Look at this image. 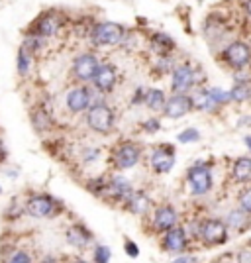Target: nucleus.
<instances>
[{
  "mask_svg": "<svg viewBox=\"0 0 251 263\" xmlns=\"http://www.w3.org/2000/svg\"><path fill=\"white\" fill-rule=\"evenodd\" d=\"M124 28L116 22H102L96 24L90 32V40L94 45H116L124 37Z\"/></svg>",
  "mask_w": 251,
  "mask_h": 263,
  "instance_id": "nucleus-1",
  "label": "nucleus"
},
{
  "mask_svg": "<svg viewBox=\"0 0 251 263\" xmlns=\"http://www.w3.org/2000/svg\"><path fill=\"white\" fill-rule=\"evenodd\" d=\"M87 122L90 126V130L99 132V134H110L112 126H114V112L106 104H94L90 106L87 114Z\"/></svg>",
  "mask_w": 251,
  "mask_h": 263,
  "instance_id": "nucleus-2",
  "label": "nucleus"
},
{
  "mask_svg": "<svg viewBox=\"0 0 251 263\" xmlns=\"http://www.w3.org/2000/svg\"><path fill=\"white\" fill-rule=\"evenodd\" d=\"M222 59L231 69H245L251 61V47L245 42H234L222 51Z\"/></svg>",
  "mask_w": 251,
  "mask_h": 263,
  "instance_id": "nucleus-3",
  "label": "nucleus"
},
{
  "mask_svg": "<svg viewBox=\"0 0 251 263\" xmlns=\"http://www.w3.org/2000/svg\"><path fill=\"white\" fill-rule=\"evenodd\" d=\"M200 238L206 246H220L228 240V226L226 222L216 218H210L200 224Z\"/></svg>",
  "mask_w": 251,
  "mask_h": 263,
  "instance_id": "nucleus-4",
  "label": "nucleus"
},
{
  "mask_svg": "<svg viewBox=\"0 0 251 263\" xmlns=\"http://www.w3.org/2000/svg\"><path fill=\"white\" fill-rule=\"evenodd\" d=\"M188 183L195 195H206L212 186V173H210V167L204 163H197L188 169Z\"/></svg>",
  "mask_w": 251,
  "mask_h": 263,
  "instance_id": "nucleus-5",
  "label": "nucleus"
},
{
  "mask_svg": "<svg viewBox=\"0 0 251 263\" xmlns=\"http://www.w3.org/2000/svg\"><path fill=\"white\" fill-rule=\"evenodd\" d=\"M197 83V71L192 67L185 63V65H179L173 71V81H171V88L175 92H186L195 87Z\"/></svg>",
  "mask_w": 251,
  "mask_h": 263,
  "instance_id": "nucleus-6",
  "label": "nucleus"
},
{
  "mask_svg": "<svg viewBox=\"0 0 251 263\" xmlns=\"http://www.w3.org/2000/svg\"><path fill=\"white\" fill-rule=\"evenodd\" d=\"M99 65L100 63H99V59H96V55L83 53L75 59V63H73V73H75V77L81 79V81H92Z\"/></svg>",
  "mask_w": 251,
  "mask_h": 263,
  "instance_id": "nucleus-7",
  "label": "nucleus"
},
{
  "mask_svg": "<svg viewBox=\"0 0 251 263\" xmlns=\"http://www.w3.org/2000/svg\"><path fill=\"white\" fill-rule=\"evenodd\" d=\"M140 155H142V152H140V147L136 143L126 142L114 152V163H116L118 169H130V167H133L140 161Z\"/></svg>",
  "mask_w": 251,
  "mask_h": 263,
  "instance_id": "nucleus-8",
  "label": "nucleus"
},
{
  "mask_svg": "<svg viewBox=\"0 0 251 263\" xmlns=\"http://www.w3.org/2000/svg\"><path fill=\"white\" fill-rule=\"evenodd\" d=\"M175 165V149L171 145H159L151 154V167L155 173H169Z\"/></svg>",
  "mask_w": 251,
  "mask_h": 263,
  "instance_id": "nucleus-9",
  "label": "nucleus"
},
{
  "mask_svg": "<svg viewBox=\"0 0 251 263\" xmlns=\"http://www.w3.org/2000/svg\"><path fill=\"white\" fill-rule=\"evenodd\" d=\"M92 83L102 92H112L114 87H116V83H118V73H116L114 65H110V63L99 65L94 77H92Z\"/></svg>",
  "mask_w": 251,
  "mask_h": 263,
  "instance_id": "nucleus-10",
  "label": "nucleus"
},
{
  "mask_svg": "<svg viewBox=\"0 0 251 263\" xmlns=\"http://www.w3.org/2000/svg\"><path fill=\"white\" fill-rule=\"evenodd\" d=\"M165 116L169 118H183L185 114H188L192 110V99L186 97L185 92H177L175 97L165 102Z\"/></svg>",
  "mask_w": 251,
  "mask_h": 263,
  "instance_id": "nucleus-11",
  "label": "nucleus"
},
{
  "mask_svg": "<svg viewBox=\"0 0 251 263\" xmlns=\"http://www.w3.org/2000/svg\"><path fill=\"white\" fill-rule=\"evenodd\" d=\"M188 246V238H186L185 228H179V226H173L165 232L163 238V250L169 253H181L186 250Z\"/></svg>",
  "mask_w": 251,
  "mask_h": 263,
  "instance_id": "nucleus-12",
  "label": "nucleus"
},
{
  "mask_svg": "<svg viewBox=\"0 0 251 263\" xmlns=\"http://www.w3.org/2000/svg\"><path fill=\"white\" fill-rule=\"evenodd\" d=\"M26 210L35 218H45V216H51L55 212V200L47 195H35L28 200Z\"/></svg>",
  "mask_w": 251,
  "mask_h": 263,
  "instance_id": "nucleus-13",
  "label": "nucleus"
},
{
  "mask_svg": "<svg viewBox=\"0 0 251 263\" xmlns=\"http://www.w3.org/2000/svg\"><path fill=\"white\" fill-rule=\"evenodd\" d=\"M131 193H133V191H131L130 183H128L126 179L114 177V179L106 181V186H104V193H102V195H106V197L112 198V200H122V202H126Z\"/></svg>",
  "mask_w": 251,
  "mask_h": 263,
  "instance_id": "nucleus-14",
  "label": "nucleus"
},
{
  "mask_svg": "<svg viewBox=\"0 0 251 263\" xmlns=\"http://www.w3.org/2000/svg\"><path fill=\"white\" fill-rule=\"evenodd\" d=\"M177 226V210L171 204H163L153 214V228L157 232H167L169 228Z\"/></svg>",
  "mask_w": 251,
  "mask_h": 263,
  "instance_id": "nucleus-15",
  "label": "nucleus"
},
{
  "mask_svg": "<svg viewBox=\"0 0 251 263\" xmlns=\"http://www.w3.org/2000/svg\"><path fill=\"white\" fill-rule=\"evenodd\" d=\"M67 106L71 112H83L90 106V90L85 87H76L73 88L69 95H67Z\"/></svg>",
  "mask_w": 251,
  "mask_h": 263,
  "instance_id": "nucleus-16",
  "label": "nucleus"
},
{
  "mask_svg": "<svg viewBox=\"0 0 251 263\" xmlns=\"http://www.w3.org/2000/svg\"><path fill=\"white\" fill-rule=\"evenodd\" d=\"M67 241H69L73 248L83 250V248H87L88 243L92 241V234H90L85 226L75 224V226H71V228L67 230Z\"/></svg>",
  "mask_w": 251,
  "mask_h": 263,
  "instance_id": "nucleus-17",
  "label": "nucleus"
},
{
  "mask_svg": "<svg viewBox=\"0 0 251 263\" xmlns=\"http://www.w3.org/2000/svg\"><path fill=\"white\" fill-rule=\"evenodd\" d=\"M57 30H59V20L55 18L53 14H45V16H42V18L35 22V26H33V30L30 33L40 35V37H49V35H53Z\"/></svg>",
  "mask_w": 251,
  "mask_h": 263,
  "instance_id": "nucleus-18",
  "label": "nucleus"
},
{
  "mask_svg": "<svg viewBox=\"0 0 251 263\" xmlns=\"http://www.w3.org/2000/svg\"><path fill=\"white\" fill-rule=\"evenodd\" d=\"M231 177L238 183H249L251 181V157H240L231 167Z\"/></svg>",
  "mask_w": 251,
  "mask_h": 263,
  "instance_id": "nucleus-19",
  "label": "nucleus"
},
{
  "mask_svg": "<svg viewBox=\"0 0 251 263\" xmlns=\"http://www.w3.org/2000/svg\"><path fill=\"white\" fill-rule=\"evenodd\" d=\"M124 206L133 212V214H143V212H147L149 206H151V202H149V198L145 197L143 193H131L128 200L124 202Z\"/></svg>",
  "mask_w": 251,
  "mask_h": 263,
  "instance_id": "nucleus-20",
  "label": "nucleus"
},
{
  "mask_svg": "<svg viewBox=\"0 0 251 263\" xmlns=\"http://www.w3.org/2000/svg\"><path fill=\"white\" fill-rule=\"evenodd\" d=\"M151 49L153 51H157L159 55H169L173 49H175V42L167 35V33H153L151 35Z\"/></svg>",
  "mask_w": 251,
  "mask_h": 263,
  "instance_id": "nucleus-21",
  "label": "nucleus"
},
{
  "mask_svg": "<svg viewBox=\"0 0 251 263\" xmlns=\"http://www.w3.org/2000/svg\"><path fill=\"white\" fill-rule=\"evenodd\" d=\"M247 220H249V214H247L243 209H238V210H231V212H229L228 218H226V222H228L229 228L243 230V228L247 226Z\"/></svg>",
  "mask_w": 251,
  "mask_h": 263,
  "instance_id": "nucleus-22",
  "label": "nucleus"
},
{
  "mask_svg": "<svg viewBox=\"0 0 251 263\" xmlns=\"http://www.w3.org/2000/svg\"><path fill=\"white\" fill-rule=\"evenodd\" d=\"M165 102H167V99H165L163 90H159V88H151V90H147V95H145V104L149 106L151 110H163L165 108Z\"/></svg>",
  "mask_w": 251,
  "mask_h": 263,
  "instance_id": "nucleus-23",
  "label": "nucleus"
},
{
  "mask_svg": "<svg viewBox=\"0 0 251 263\" xmlns=\"http://www.w3.org/2000/svg\"><path fill=\"white\" fill-rule=\"evenodd\" d=\"M192 108L197 110H212L216 108V104H214V100L210 99V95H208V90H197L192 97Z\"/></svg>",
  "mask_w": 251,
  "mask_h": 263,
  "instance_id": "nucleus-24",
  "label": "nucleus"
},
{
  "mask_svg": "<svg viewBox=\"0 0 251 263\" xmlns=\"http://www.w3.org/2000/svg\"><path fill=\"white\" fill-rule=\"evenodd\" d=\"M229 99L236 102H243V100L251 99V88L247 83H238L236 87L229 90Z\"/></svg>",
  "mask_w": 251,
  "mask_h": 263,
  "instance_id": "nucleus-25",
  "label": "nucleus"
},
{
  "mask_svg": "<svg viewBox=\"0 0 251 263\" xmlns=\"http://www.w3.org/2000/svg\"><path fill=\"white\" fill-rule=\"evenodd\" d=\"M32 120H33V126H35L40 132L49 128V116H47V112H44V110H35L32 116Z\"/></svg>",
  "mask_w": 251,
  "mask_h": 263,
  "instance_id": "nucleus-26",
  "label": "nucleus"
},
{
  "mask_svg": "<svg viewBox=\"0 0 251 263\" xmlns=\"http://www.w3.org/2000/svg\"><path fill=\"white\" fill-rule=\"evenodd\" d=\"M30 65H32V55H28V49L22 47V49L18 51V71H20L22 75H26Z\"/></svg>",
  "mask_w": 251,
  "mask_h": 263,
  "instance_id": "nucleus-27",
  "label": "nucleus"
},
{
  "mask_svg": "<svg viewBox=\"0 0 251 263\" xmlns=\"http://www.w3.org/2000/svg\"><path fill=\"white\" fill-rule=\"evenodd\" d=\"M208 95H210V99L214 100V104L216 106H220V104H226V102H229V92H226V90H222V88H210L208 90Z\"/></svg>",
  "mask_w": 251,
  "mask_h": 263,
  "instance_id": "nucleus-28",
  "label": "nucleus"
},
{
  "mask_svg": "<svg viewBox=\"0 0 251 263\" xmlns=\"http://www.w3.org/2000/svg\"><path fill=\"white\" fill-rule=\"evenodd\" d=\"M198 138H200V134H198V130H195V128H186L185 132L179 134V142L181 143H192V142H197Z\"/></svg>",
  "mask_w": 251,
  "mask_h": 263,
  "instance_id": "nucleus-29",
  "label": "nucleus"
},
{
  "mask_svg": "<svg viewBox=\"0 0 251 263\" xmlns=\"http://www.w3.org/2000/svg\"><path fill=\"white\" fill-rule=\"evenodd\" d=\"M110 257H112L110 248H106V246H96V248H94V261L106 263V261H110Z\"/></svg>",
  "mask_w": 251,
  "mask_h": 263,
  "instance_id": "nucleus-30",
  "label": "nucleus"
},
{
  "mask_svg": "<svg viewBox=\"0 0 251 263\" xmlns=\"http://www.w3.org/2000/svg\"><path fill=\"white\" fill-rule=\"evenodd\" d=\"M240 209H243L247 214H251V189L243 191L240 195Z\"/></svg>",
  "mask_w": 251,
  "mask_h": 263,
  "instance_id": "nucleus-31",
  "label": "nucleus"
},
{
  "mask_svg": "<svg viewBox=\"0 0 251 263\" xmlns=\"http://www.w3.org/2000/svg\"><path fill=\"white\" fill-rule=\"evenodd\" d=\"M161 128V122L157 120V118H149V120L143 122V130L149 132V134H153V132H157Z\"/></svg>",
  "mask_w": 251,
  "mask_h": 263,
  "instance_id": "nucleus-32",
  "label": "nucleus"
},
{
  "mask_svg": "<svg viewBox=\"0 0 251 263\" xmlns=\"http://www.w3.org/2000/svg\"><path fill=\"white\" fill-rule=\"evenodd\" d=\"M8 261H12V263H30L32 259H30V255H26L24 252H14V255H10V257H8Z\"/></svg>",
  "mask_w": 251,
  "mask_h": 263,
  "instance_id": "nucleus-33",
  "label": "nucleus"
},
{
  "mask_svg": "<svg viewBox=\"0 0 251 263\" xmlns=\"http://www.w3.org/2000/svg\"><path fill=\"white\" fill-rule=\"evenodd\" d=\"M124 250H126V253H128L130 257H138V253H140L138 246H136L133 241H130V240H126V243H124Z\"/></svg>",
  "mask_w": 251,
  "mask_h": 263,
  "instance_id": "nucleus-34",
  "label": "nucleus"
},
{
  "mask_svg": "<svg viewBox=\"0 0 251 263\" xmlns=\"http://www.w3.org/2000/svg\"><path fill=\"white\" fill-rule=\"evenodd\" d=\"M145 95H147V90L145 88H138L136 90V97H133V104H140V102H145Z\"/></svg>",
  "mask_w": 251,
  "mask_h": 263,
  "instance_id": "nucleus-35",
  "label": "nucleus"
},
{
  "mask_svg": "<svg viewBox=\"0 0 251 263\" xmlns=\"http://www.w3.org/2000/svg\"><path fill=\"white\" fill-rule=\"evenodd\" d=\"M96 157H99L96 149H88L87 154H85V161H96Z\"/></svg>",
  "mask_w": 251,
  "mask_h": 263,
  "instance_id": "nucleus-36",
  "label": "nucleus"
},
{
  "mask_svg": "<svg viewBox=\"0 0 251 263\" xmlns=\"http://www.w3.org/2000/svg\"><path fill=\"white\" fill-rule=\"evenodd\" d=\"M177 261H183V263H186V261H197V257H177Z\"/></svg>",
  "mask_w": 251,
  "mask_h": 263,
  "instance_id": "nucleus-37",
  "label": "nucleus"
},
{
  "mask_svg": "<svg viewBox=\"0 0 251 263\" xmlns=\"http://www.w3.org/2000/svg\"><path fill=\"white\" fill-rule=\"evenodd\" d=\"M245 12L251 16V0H245Z\"/></svg>",
  "mask_w": 251,
  "mask_h": 263,
  "instance_id": "nucleus-38",
  "label": "nucleus"
},
{
  "mask_svg": "<svg viewBox=\"0 0 251 263\" xmlns=\"http://www.w3.org/2000/svg\"><path fill=\"white\" fill-rule=\"evenodd\" d=\"M245 143H247V147H249V152H251V136H247V138H245Z\"/></svg>",
  "mask_w": 251,
  "mask_h": 263,
  "instance_id": "nucleus-39",
  "label": "nucleus"
}]
</instances>
